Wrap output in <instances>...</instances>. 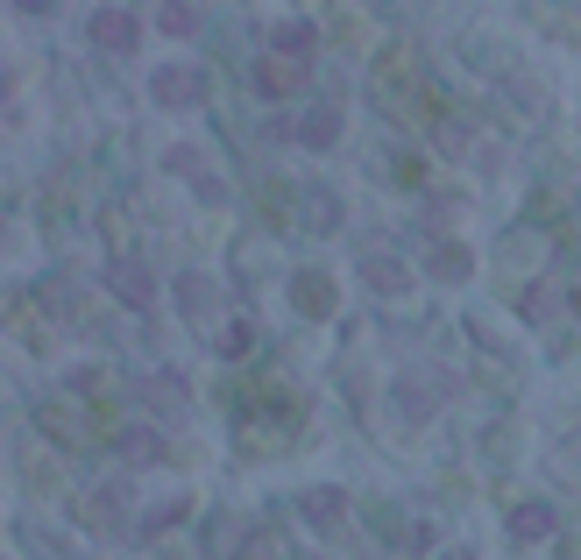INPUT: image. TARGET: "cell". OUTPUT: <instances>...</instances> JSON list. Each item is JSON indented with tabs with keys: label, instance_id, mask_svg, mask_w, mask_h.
Wrapping results in <instances>:
<instances>
[{
	"label": "cell",
	"instance_id": "13",
	"mask_svg": "<svg viewBox=\"0 0 581 560\" xmlns=\"http://www.w3.org/2000/svg\"><path fill=\"white\" fill-rule=\"evenodd\" d=\"M298 305H305V312H334V291H326V277H319V270H305V284H298Z\"/></svg>",
	"mask_w": 581,
	"mask_h": 560
},
{
	"label": "cell",
	"instance_id": "16",
	"mask_svg": "<svg viewBox=\"0 0 581 560\" xmlns=\"http://www.w3.org/2000/svg\"><path fill=\"white\" fill-rule=\"evenodd\" d=\"M15 8H29V15H50V0H15Z\"/></svg>",
	"mask_w": 581,
	"mask_h": 560
},
{
	"label": "cell",
	"instance_id": "1",
	"mask_svg": "<svg viewBox=\"0 0 581 560\" xmlns=\"http://www.w3.org/2000/svg\"><path fill=\"white\" fill-rule=\"evenodd\" d=\"M206 71H192V64H163V71H149V100L156 107H206Z\"/></svg>",
	"mask_w": 581,
	"mask_h": 560
},
{
	"label": "cell",
	"instance_id": "9",
	"mask_svg": "<svg viewBox=\"0 0 581 560\" xmlns=\"http://www.w3.org/2000/svg\"><path fill=\"white\" fill-rule=\"evenodd\" d=\"M426 270H433V277H461V270H475V256H468L461 242H440V249L426 256Z\"/></svg>",
	"mask_w": 581,
	"mask_h": 560
},
{
	"label": "cell",
	"instance_id": "4",
	"mask_svg": "<svg viewBox=\"0 0 581 560\" xmlns=\"http://www.w3.org/2000/svg\"><path fill=\"white\" fill-rule=\"evenodd\" d=\"M298 71H305V64H291V57L263 64V71H256V93H263V100H291V93H298Z\"/></svg>",
	"mask_w": 581,
	"mask_h": 560
},
{
	"label": "cell",
	"instance_id": "11",
	"mask_svg": "<svg viewBox=\"0 0 581 560\" xmlns=\"http://www.w3.org/2000/svg\"><path fill=\"white\" fill-rule=\"evenodd\" d=\"M114 291H121V298H128V305H135V312H142V305H149V277H142V270H135V263H114Z\"/></svg>",
	"mask_w": 581,
	"mask_h": 560
},
{
	"label": "cell",
	"instance_id": "5",
	"mask_svg": "<svg viewBox=\"0 0 581 560\" xmlns=\"http://www.w3.org/2000/svg\"><path fill=\"white\" fill-rule=\"evenodd\" d=\"M298 142H305V149H334V142H341V114H334V107L305 114V121H298Z\"/></svg>",
	"mask_w": 581,
	"mask_h": 560
},
{
	"label": "cell",
	"instance_id": "6",
	"mask_svg": "<svg viewBox=\"0 0 581 560\" xmlns=\"http://www.w3.org/2000/svg\"><path fill=\"white\" fill-rule=\"evenodd\" d=\"M298 511H305V525L334 532V525H341V490H305V497H298Z\"/></svg>",
	"mask_w": 581,
	"mask_h": 560
},
{
	"label": "cell",
	"instance_id": "8",
	"mask_svg": "<svg viewBox=\"0 0 581 560\" xmlns=\"http://www.w3.org/2000/svg\"><path fill=\"white\" fill-rule=\"evenodd\" d=\"M546 532H553V511L546 504H518L511 511V539H546Z\"/></svg>",
	"mask_w": 581,
	"mask_h": 560
},
{
	"label": "cell",
	"instance_id": "14",
	"mask_svg": "<svg viewBox=\"0 0 581 560\" xmlns=\"http://www.w3.org/2000/svg\"><path fill=\"white\" fill-rule=\"evenodd\" d=\"M248 348H256V319H234L220 334V355H248Z\"/></svg>",
	"mask_w": 581,
	"mask_h": 560
},
{
	"label": "cell",
	"instance_id": "2",
	"mask_svg": "<svg viewBox=\"0 0 581 560\" xmlns=\"http://www.w3.org/2000/svg\"><path fill=\"white\" fill-rule=\"evenodd\" d=\"M86 36H93L100 50H135V36H142V29H135V15H128V8H100V15L86 22Z\"/></svg>",
	"mask_w": 581,
	"mask_h": 560
},
{
	"label": "cell",
	"instance_id": "3",
	"mask_svg": "<svg viewBox=\"0 0 581 560\" xmlns=\"http://www.w3.org/2000/svg\"><path fill=\"white\" fill-rule=\"evenodd\" d=\"M270 43H277V57L305 64V57L319 50V29H312V22H277V29H270Z\"/></svg>",
	"mask_w": 581,
	"mask_h": 560
},
{
	"label": "cell",
	"instance_id": "10",
	"mask_svg": "<svg viewBox=\"0 0 581 560\" xmlns=\"http://www.w3.org/2000/svg\"><path fill=\"white\" fill-rule=\"evenodd\" d=\"M362 270H369V284H376V291H397V284H404V277H411V270H404V263H397V256H383V249H376V256H369V263H362Z\"/></svg>",
	"mask_w": 581,
	"mask_h": 560
},
{
	"label": "cell",
	"instance_id": "12",
	"mask_svg": "<svg viewBox=\"0 0 581 560\" xmlns=\"http://www.w3.org/2000/svg\"><path fill=\"white\" fill-rule=\"evenodd\" d=\"M241 560H284V532H248L241 539Z\"/></svg>",
	"mask_w": 581,
	"mask_h": 560
},
{
	"label": "cell",
	"instance_id": "7",
	"mask_svg": "<svg viewBox=\"0 0 581 560\" xmlns=\"http://www.w3.org/2000/svg\"><path fill=\"white\" fill-rule=\"evenodd\" d=\"M121 461H135V468H142V461H163V440H156L149 426H128V433H121Z\"/></svg>",
	"mask_w": 581,
	"mask_h": 560
},
{
	"label": "cell",
	"instance_id": "15",
	"mask_svg": "<svg viewBox=\"0 0 581 560\" xmlns=\"http://www.w3.org/2000/svg\"><path fill=\"white\" fill-rule=\"evenodd\" d=\"M163 29H171V36H192V8H185V0H163Z\"/></svg>",
	"mask_w": 581,
	"mask_h": 560
}]
</instances>
